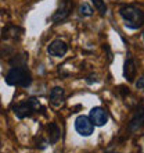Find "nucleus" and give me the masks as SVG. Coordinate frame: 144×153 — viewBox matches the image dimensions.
<instances>
[{
  "mask_svg": "<svg viewBox=\"0 0 144 153\" xmlns=\"http://www.w3.org/2000/svg\"><path fill=\"white\" fill-rule=\"evenodd\" d=\"M6 82L11 86H22L26 88L32 82V76L29 71L25 68L24 65H17L12 67L6 75Z\"/></svg>",
  "mask_w": 144,
  "mask_h": 153,
  "instance_id": "f257e3e1",
  "label": "nucleus"
},
{
  "mask_svg": "<svg viewBox=\"0 0 144 153\" xmlns=\"http://www.w3.org/2000/svg\"><path fill=\"white\" fill-rule=\"evenodd\" d=\"M119 13L129 29H139L144 24V13L134 6H123Z\"/></svg>",
  "mask_w": 144,
  "mask_h": 153,
  "instance_id": "f03ea898",
  "label": "nucleus"
},
{
  "mask_svg": "<svg viewBox=\"0 0 144 153\" xmlns=\"http://www.w3.org/2000/svg\"><path fill=\"white\" fill-rule=\"evenodd\" d=\"M40 107L42 106H40V102L37 99L29 97V99H26L25 102H22V103H20L18 106L14 107V113L18 118H25V117H29L36 111H39Z\"/></svg>",
  "mask_w": 144,
  "mask_h": 153,
  "instance_id": "7ed1b4c3",
  "label": "nucleus"
},
{
  "mask_svg": "<svg viewBox=\"0 0 144 153\" xmlns=\"http://www.w3.org/2000/svg\"><path fill=\"white\" fill-rule=\"evenodd\" d=\"M75 129L76 132L82 137H90L94 131V124L92 120L86 116H78L75 120Z\"/></svg>",
  "mask_w": 144,
  "mask_h": 153,
  "instance_id": "20e7f679",
  "label": "nucleus"
},
{
  "mask_svg": "<svg viewBox=\"0 0 144 153\" xmlns=\"http://www.w3.org/2000/svg\"><path fill=\"white\" fill-rule=\"evenodd\" d=\"M72 7H73V1H72V0H61V6L57 8V11L53 14L51 20L54 21V22L64 21L65 18L71 14Z\"/></svg>",
  "mask_w": 144,
  "mask_h": 153,
  "instance_id": "39448f33",
  "label": "nucleus"
},
{
  "mask_svg": "<svg viewBox=\"0 0 144 153\" xmlns=\"http://www.w3.org/2000/svg\"><path fill=\"white\" fill-rule=\"evenodd\" d=\"M94 127H103L108 121V113L103 107H93L90 110V117H89Z\"/></svg>",
  "mask_w": 144,
  "mask_h": 153,
  "instance_id": "423d86ee",
  "label": "nucleus"
},
{
  "mask_svg": "<svg viewBox=\"0 0 144 153\" xmlns=\"http://www.w3.org/2000/svg\"><path fill=\"white\" fill-rule=\"evenodd\" d=\"M47 52L53 57H62V56H65V53L68 52V46H67V43H65L64 40L56 39L48 45Z\"/></svg>",
  "mask_w": 144,
  "mask_h": 153,
  "instance_id": "0eeeda50",
  "label": "nucleus"
},
{
  "mask_svg": "<svg viewBox=\"0 0 144 153\" xmlns=\"http://www.w3.org/2000/svg\"><path fill=\"white\" fill-rule=\"evenodd\" d=\"M143 125H144V109L140 107L139 110H136L133 118L129 123V131L130 132H137Z\"/></svg>",
  "mask_w": 144,
  "mask_h": 153,
  "instance_id": "6e6552de",
  "label": "nucleus"
},
{
  "mask_svg": "<svg viewBox=\"0 0 144 153\" xmlns=\"http://www.w3.org/2000/svg\"><path fill=\"white\" fill-rule=\"evenodd\" d=\"M64 97H65V92L64 89L61 88V86H56V88L51 89V92H50V103L53 106H61L64 103Z\"/></svg>",
  "mask_w": 144,
  "mask_h": 153,
  "instance_id": "1a4fd4ad",
  "label": "nucleus"
},
{
  "mask_svg": "<svg viewBox=\"0 0 144 153\" xmlns=\"http://www.w3.org/2000/svg\"><path fill=\"white\" fill-rule=\"evenodd\" d=\"M136 63L133 59H128L125 61V67H123V75H125V79L128 82H132L134 78H136Z\"/></svg>",
  "mask_w": 144,
  "mask_h": 153,
  "instance_id": "9d476101",
  "label": "nucleus"
},
{
  "mask_svg": "<svg viewBox=\"0 0 144 153\" xmlns=\"http://www.w3.org/2000/svg\"><path fill=\"white\" fill-rule=\"evenodd\" d=\"M60 128L56 123H50L47 125V137H48V142L50 143H56L60 139Z\"/></svg>",
  "mask_w": 144,
  "mask_h": 153,
  "instance_id": "9b49d317",
  "label": "nucleus"
},
{
  "mask_svg": "<svg viewBox=\"0 0 144 153\" xmlns=\"http://www.w3.org/2000/svg\"><path fill=\"white\" fill-rule=\"evenodd\" d=\"M92 3L94 4V8L100 13L101 16H105V14H107V6H105L104 0H92Z\"/></svg>",
  "mask_w": 144,
  "mask_h": 153,
  "instance_id": "f8f14e48",
  "label": "nucleus"
},
{
  "mask_svg": "<svg viewBox=\"0 0 144 153\" xmlns=\"http://www.w3.org/2000/svg\"><path fill=\"white\" fill-rule=\"evenodd\" d=\"M79 14L83 17H90L93 14V8L87 3H82L79 6Z\"/></svg>",
  "mask_w": 144,
  "mask_h": 153,
  "instance_id": "ddd939ff",
  "label": "nucleus"
},
{
  "mask_svg": "<svg viewBox=\"0 0 144 153\" xmlns=\"http://www.w3.org/2000/svg\"><path fill=\"white\" fill-rule=\"evenodd\" d=\"M136 86H137L139 89H144V76L139 78V81L136 82Z\"/></svg>",
  "mask_w": 144,
  "mask_h": 153,
  "instance_id": "4468645a",
  "label": "nucleus"
},
{
  "mask_svg": "<svg viewBox=\"0 0 144 153\" xmlns=\"http://www.w3.org/2000/svg\"><path fill=\"white\" fill-rule=\"evenodd\" d=\"M143 39H144V32H143Z\"/></svg>",
  "mask_w": 144,
  "mask_h": 153,
  "instance_id": "2eb2a0df",
  "label": "nucleus"
}]
</instances>
